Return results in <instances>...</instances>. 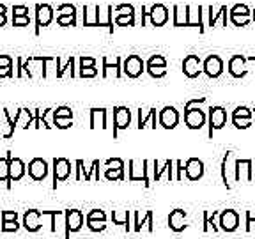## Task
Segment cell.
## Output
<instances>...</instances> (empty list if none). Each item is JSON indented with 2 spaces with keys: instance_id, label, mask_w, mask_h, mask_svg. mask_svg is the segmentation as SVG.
Here are the masks:
<instances>
[{
  "instance_id": "cell-1",
  "label": "cell",
  "mask_w": 255,
  "mask_h": 239,
  "mask_svg": "<svg viewBox=\"0 0 255 239\" xmlns=\"http://www.w3.org/2000/svg\"><path fill=\"white\" fill-rule=\"evenodd\" d=\"M64 227H66L64 239H71V234L84 227V213L80 209H66L64 211Z\"/></svg>"
},
{
  "instance_id": "cell-2",
  "label": "cell",
  "mask_w": 255,
  "mask_h": 239,
  "mask_svg": "<svg viewBox=\"0 0 255 239\" xmlns=\"http://www.w3.org/2000/svg\"><path fill=\"white\" fill-rule=\"evenodd\" d=\"M21 71L30 78H46V57H28L21 64Z\"/></svg>"
},
{
  "instance_id": "cell-3",
  "label": "cell",
  "mask_w": 255,
  "mask_h": 239,
  "mask_svg": "<svg viewBox=\"0 0 255 239\" xmlns=\"http://www.w3.org/2000/svg\"><path fill=\"white\" fill-rule=\"evenodd\" d=\"M149 165H151V161H147V159H143V161H136V159H129V163H128V167H129V175H128V179L129 181H142L143 186L149 188L151 186V179H149Z\"/></svg>"
},
{
  "instance_id": "cell-4",
  "label": "cell",
  "mask_w": 255,
  "mask_h": 239,
  "mask_svg": "<svg viewBox=\"0 0 255 239\" xmlns=\"http://www.w3.org/2000/svg\"><path fill=\"white\" fill-rule=\"evenodd\" d=\"M206 120H207L206 112L200 110L199 107L184 108V124H186L190 129H200V127H204Z\"/></svg>"
},
{
  "instance_id": "cell-5",
  "label": "cell",
  "mask_w": 255,
  "mask_h": 239,
  "mask_svg": "<svg viewBox=\"0 0 255 239\" xmlns=\"http://www.w3.org/2000/svg\"><path fill=\"white\" fill-rule=\"evenodd\" d=\"M143 68H145V62L140 55H128L123 60V73L128 78H138L143 73Z\"/></svg>"
},
{
  "instance_id": "cell-6",
  "label": "cell",
  "mask_w": 255,
  "mask_h": 239,
  "mask_svg": "<svg viewBox=\"0 0 255 239\" xmlns=\"http://www.w3.org/2000/svg\"><path fill=\"white\" fill-rule=\"evenodd\" d=\"M71 175V161L68 158L53 159V190H57V184L69 179Z\"/></svg>"
},
{
  "instance_id": "cell-7",
  "label": "cell",
  "mask_w": 255,
  "mask_h": 239,
  "mask_svg": "<svg viewBox=\"0 0 255 239\" xmlns=\"http://www.w3.org/2000/svg\"><path fill=\"white\" fill-rule=\"evenodd\" d=\"M254 181V161L252 159H236L234 165V183Z\"/></svg>"
},
{
  "instance_id": "cell-8",
  "label": "cell",
  "mask_w": 255,
  "mask_h": 239,
  "mask_svg": "<svg viewBox=\"0 0 255 239\" xmlns=\"http://www.w3.org/2000/svg\"><path fill=\"white\" fill-rule=\"evenodd\" d=\"M207 112H209V116H207V120H209V136L213 138V131L222 129L227 124V110L223 107H211Z\"/></svg>"
},
{
  "instance_id": "cell-9",
  "label": "cell",
  "mask_w": 255,
  "mask_h": 239,
  "mask_svg": "<svg viewBox=\"0 0 255 239\" xmlns=\"http://www.w3.org/2000/svg\"><path fill=\"white\" fill-rule=\"evenodd\" d=\"M220 222L218 229L223 232H234L239 227V213L234 209H225V211H220Z\"/></svg>"
},
{
  "instance_id": "cell-10",
  "label": "cell",
  "mask_w": 255,
  "mask_h": 239,
  "mask_svg": "<svg viewBox=\"0 0 255 239\" xmlns=\"http://www.w3.org/2000/svg\"><path fill=\"white\" fill-rule=\"evenodd\" d=\"M231 12V21L236 25V27H247L250 23V18H252V11L248 5L245 4H236L229 9Z\"/></svg>"
},
{
  "instance_id": "cell-11",
  "label": "cell",
  "mask_w": 255,
  "mask_h": 239,
  "mask_svg": "<svg viewBox=\"0 0 255 239\" xmlns=\"http://www.w3.org/2000/svg\"><path fill=\"white\" fill-rule=\"evenodd\" d=\"M131 124V110L128 107L114 108V136H117L119 129H128Z\"/></svg>"
},
{
  "instance_id": "cell-12",
  "label": "cell",
  "mask_w": 255,
  "mask_h": 239,
  "mask_svg": "<svg viewBox=\"0 0 255 239\" xmlns=\"http://www.w3.org/2000/svg\"><path fill=\"white\" fill-rule=\"evenodd\" d=\"M92 172H94V179L100 181V161L98 159H94L91 165V168L85 167V163L82 161V159H76V175L75 179L80 181V179H85V181H91L92 179Z\"/></svg>"
},
{
  "instance_id": "cell-13",
  "label": "cell",
  "mask_w": 255,
  "mask_h": 239,
  "mask_svg": "<svg viewBox=\"0 0 255 239\" xmlns=\"http://www.w3.org/2000/svg\"><path fill=\"white\" fill-rule=\"evenodd\" d=\"M181 117H179V112H177V108L174 107H165L161 108V112H159V126L165 127V129H174L177 124H179Z\"/></svg>"
},
{
  "instance_id": "cell-14",
  "label": "cell",
  "mask_w": 255,
  "mask_h": 239,
  "mask_svg": "<svg viewBox=\"0 0 255 239\" xmlns=\"http://www.w3.org/2000/svg\"><path fill=\"white\" fill-rule=\"evenodd\" d=\"M234 165H236V158H234V152L229 151L225 152L222 159V168H220V174H222V181L223 184L227 186V190L232 188V179H231V174H234Z\"/></svg>"
},
{
  "instance_id": "cell-15",
  "label": "cell",
  "mask_w": 255,
  "mask_h": 239,
  "mask_svg": "<svg viewBox=\"0 0 255 239\" xmlns=\"http://www.w3.org/2000/svg\"><path fill=\"white\" fill-rule=\"evenodd\" d=\"M133 215V231L140 232L143 225H147V231L152 232L154 231V213L149 209L143 215H140V211H131Z\"/></svg>"
},
{
  "instance_id": "cell-16",
  "label": "cell",
  "mask_w": 255,
  "mask_h": 239,
  "mask_svg": "<svg viewBox=\"0 0 255 239\" xmlns=\"http://www.w3.org/2000/svg\"><path fill=\"white\" fill-rule=\"evenodd\" d=\"M184 175L188 181H199L204 177V161L199 158H190L184 163Z\"/></svg>"
},
{
  "instance_id": "cell-17",
  "label": "cell",
  "mask_w": 255,
  "mask_h": 239,
  "mask_svg": "<svg viewBox=\"0 0 255 239\" xmlns=\"http://www.w3.org/2000/svg\"><path fill=\"white\" fill-rule=\"evenodd\" d=\"M202 73H206L209 78H218L223 73V60L218 55H209L202 62Z\"/></svg>"
},
{
  "instance_id": "cell-18",
  "label": "cell",
  "mask_w": 255,
  "mask_h": 239,
  "mask_svg": "<svg viewBox=\"0 0 255 239\" xmlns=\"http://www.w3.org/2000/svg\"><path fill=\"white\" fill-rule=\"evenodd\" d=\"M188 227V220H186V211L184 209H174V211L168 215V229L175 234L183 232Z\"/></svg>"
},
{
  "instance_id": "cell-19",
  "label": "cell",
  "mask_w": 255,
  "mask_h": 239,
  "mask_svg": "<svg viewBox=\"0 0 255 239\" xmlns=\"http://www.w3.org/2000/svg\"><path fill=\"white\" fill-rule=\"evenodd\" d=\"M183 73L188 78H197L202 73V60L199 55H186L183 60Z\"/></svg>"
},
{
  "instance_id": "cell-20",
  "label": "cell",
  "mask_w": 255,
  "mask_h": 239,
  "mask_svg": "<svg viewBox=\"0 0 255 239\" xmlns=\"http://www.w3.org/2000/svg\"><path fill=\"white\" fill-rule=\"evenodd\" d=\"M28 175H30L32 181H43L46 179L48 175V163L43 158H34L28 163Z\"/></svg>"
},
{
  "instance_id": "cell-21",
  "label": "cell",
  "mask_w": 255,
  "mask_h": 239,
  "mask_svg": "<svg viewBox=\"0 0 255 239\" xmlns=\"http://www.w3.org/2000/svg\"><path fill=\"white\" fill-rule=\"evenodd\" d=\"M53 20V9L48 4H37L36 5V34H39L41 27H46Z\"/></svg>"
},
{
  "instance_id": "cell-22",
  "label": "cell",
  "mask_w": 255,
  "mask_h": 239,
  "mask_svg": "<svg viewBox=\"0 0 255 239\" xmlns=\"http://www.w3.org/2000/svg\"><path fill=\"white\" fill-rule=\"evenodd\" d=\"M147 16H149V20H151L152 27H163L168 21V9L165 7L163 4H154V5H151Z\"/></svg>"
},
{
  "instance_id": "cell-23",
  "label": "cell",
  "mask_w": 255,
  "mask_h": 239,
  "mask_svg": "<svg viewBox=\"0 0 255 239\" xmlns=\"http://www.w3.org/2000/svg\"><path fill=\"white\" fill-rule=\"evenodd\" d=\"M229 73L234 78H245L248 75L247 59L243 55H232L231 60H229Z\"/></svg>"
},
{
  "instance_id": "cell-24",
  "label": "cell",
  "mask_w": 255,
  "mask_h": 239,
  "mask_svg": "<svg viewBox=\"0 0 255 239\" xmlns=\"http://www.w3.org/2000/svg\"><path fill=\"white\" fill-rule=\"evenodd\" d=\"M43 213L37 211V209H28L23 215V227L27 232H37L41 229V218H43Z\"/></svg>"
},
{
  "instance_id": "cell-25",
  "label": "cell",
  "mask_w": 255,
  "mask_h": 239,
  "mask_svg": "<svg viewBox=\"0 0 255 239\" xmlns=\"http://www.w3.org/2000/svg\"><path fill=\"white\" fill-rule=\"evenodd\" d=\"M123 68H121V57H116L110 60L108 57H103V76L105 78H121Z\"/></svg>"
},
{
  "instance_id": "cell-26",
  "label": "cell",
  "mask_w": 255,
  "mask_h": 239,
  "mask_svg": "<svg viewBox=\"0 0 255 239\" xmlns=\"http://www.w3.org/2000/svg\"><path fill=\"white\" fill-rule=\"evenodd\" d=\"M25 172H27V167H25L23 161H21L20 158H14V156H12V158L9 159V186H11V183H14V181L23 179Z\"/></svg>"
},
{
  "instance_id": "cell-27",
  "label": "cell",
  "mask_w": 255,
  "mask_h": 239,
  "mask_svg": "<svg viewBox=\"0 0 255 239\" xmlns=\"http://www.w3.org/2000/svg\"><path fill=\"white\" fill-rule=\"evenodd\" d=\"M186 27H199V32L202 34L206 30V25L202 20V7H193V5H188V25Z\"/></svg>"
},
{
  "instance_id": "cell-28",
  "label": "cell",
  "mask_w": 255,
  "mask_h": 239,
  "mask_svg": "<svg viewBox=\"0 0 255 239\" xmlns=\"http://www.w3.org/2000/svg\"><path fill=\"white\" fill-rule=\"evenodd\" d=\"M108 112L107 108H92L91 110V129H96V127H103L107 129L108 127Z\"/></svg>"
},
{
  "instance_id": "cell-29",
  "label": "cell",
  "mask_w": 255,
  "mask_h": 239,
  "mask_svg": "<svg viewBox=\"0 0 255 239\" xmlns=\"http://www.w3.org/2000/svg\"><path fill=\"white\" fill-rule=\"evenodd\" d=\"M100 5H85L84 7V25L85 27H100Z\"/></svg>"
},
{
  "instance_id": "cell-30",
  "label": "cell",
  "mask_w": 255,
  "mask_h": 239,
  "mask_svg": "<svg viewBox=\"0 0 255 239\" xmlns=\"http://www.w3.org/2000/svg\"><path fill=\"white\" fill-rule=\"evenodd\" d=\"M151 122V127L152 129H156V126H158V122H156V108H149L145 114L142 112V108L138 110V129H143V127H147V124Z\"/></svg>"
},
{
  "instance_id": "cell-31",
  "label": "cell",
  "mask_w": 255,
  "mask_h": 239,
  "mask_svg": "<svg viewBox=\"0 0 255 239\" xmlns=\"http://www.w3.org/2000/svg\"><path fill=\"white\" fill-rule=\"evenodd\" d=\"M14 122H16V126L23 127V129H28V126L34 124V112L27 110V108H20V110L16 112Z\"/></svg>"
},
{
  "instance_id": "cell-32",
  "label": "cell",
  "mask_w": 255,
  "mask_h": 239,
  "mask_svg": "<svg viewBox=\"0 0 255 239\" xmlns=\"http://www.w3.org/2000/svg\"><path fill=\"white\" fill-rule=\"evenodd\" d=\"M129 218H131V211H124V209H121V211H112V222H114V225H123V227H126L128 232L131 231V227H129Z\"/></svg>"
},
{
  "instance_id": "cell-33",
  "label": "cell",
  "mask_w": 255,
  "mask_h": 239,
  "mask_svg": "<svg viewBox=\"0 0 255 239\" xmlns=\"http://www.w3.org/2000/svg\"><path fill=\"white\" fill-rule=\"evenodd\" d=\"M188 25V5H174V27Z\"/></svg>"
},
{
  "instance_id": "cell-34",
  "label": "cell",
  "mask_w": 255,
  "mask_h": 239,
  "mask_svg": "<svg viewBox=\"0 0 255 239\" xmlns=\"http://www.w3.org/2000/svg\"><path fill=\"white\" fill-rule=\"evenodd\" d=\"M12 158V152L7 151V156L0 158V183H5L9 186V159Z\"/></svg>"
},
{
  "instance_id": "cell-35",
  "label": "cell",
  "mask_w": 255,
  "mask_h": 239,
  "mask_svg": "<svg viewBox=\"0 0 255 239\" xmlns=\"http://www.w3.org/2000/svg\"><path fill=\"white\" fill-rule=\"evenodd\" d=\"M105 177H107L108 181H124V168L107 167V170H105Z\"/></svg>"
},
{
  "instance_id": "cell-36",
  "label": "cell",
  "mask_w": 255,
  "mask_h": 239,
  "mask_svg": "<svg viewBox=\"0 0 255 239\" xmlns=\"http://www.w3.org/2000/svg\"><path fill=\"white\" fill-rule=\"evenodd\" d=\"M170 163H172V159H167V161L159 167L158 159H156V161H152V167H154V168H152V172H154V174H152V179H154V181L161 179V175H163V172H167V168H168V165H170Z\"/></svg>"
},
{
  "instance_id": "cell-37",
  "label": "cell",
  "mask_w": 255,
  "mask_h": 239,
  "mask_svg": "<svg viewBox=\"0 0 255 239\" xmlns=\"http://www.w3.org/2000/svg\"><path fill=\"white\" fill-rule=\"evenodd\" d=\"M252 116H254V112L248 107H238L232 112V119H252Z\"/></svg>"
},
{
  "instance_id": "cell-38",
  "label": "cell",
  "mask_w": 255,
  "mask_h": 239,
  "mask_svg": "<svg viewBox=\"0 0 255 239\" xmlns=\"http://www.w3.org/2000/svg\"><path fill=\"white\" fill-rule=\"evenodd\" d=\"M4 117H5V120H7V133L4 135V138H11L12 135H14V129H16V122H14V117L11 116V112L5 108L4 110Z\"/></svg>"
},
{
  "instance_id": "cell-39",
  "label": "cell",
  "mask_w": 255,
  "mask_h": 239,
  "mask_svg": "<svg viewBox=\"0 0 255 239\" xmlns=\"http://www.w3.org/2000/svg\"><path fill=\"white\" fill-rule=\"evenodd\" d=\"M85 222L91 232H103L107 229V222H101V220H85Z\"/></svg>"
},
{
  "instance_id": "cell-40",
  "label": "cell",
  "mask_w": 255,
  "mask_h": 239,
  "mask_svg": "<svg viewBox=\"0 0 255 239\" xmlns=\"http://www.w3.org/2000/svg\"><path fill=\"white\" fill-rule=\"evenodd\" d=\"M114 12H116V16H135V7L129 4H121L114 9Z\"/></svg>"
},
{
  "instance_id": "cell-41",
  "label": "cell",
  "mask_w": 255,
  "mask_h": 239,
  "mask_svg": "<svg viewBox=\"0 0 255 239\" xmlns=\"http://www.w3.org/2000/svg\"><path fill=\"white\" fill-rule=\"evenodd\" d=\"M73 69H75V57L71 55L68 59V64H66L64 68H59V71H57V78H62V76L66 75V71L71 73V78H73V76H75V71H73Z\"/></svg>"
},
{
  "instance_id": "cell-42",
  "label": "cell",
  "mask_w": 255,
  "mask_h": 239,
  "mask_svg": "<svg viewBox=\"0 0 255 239\" xmlns=\"http://www.w3.org/2000/svg\"><path fill=\"white\" fill-rule=\"evenodd\" d=\"M114 23L117 27H133L135 25V16H116Z\"/></svg>"
},
{
  "instance_id": "cell-43",
  "label": "cell",
  "mask_w": 255,
  "mask_h": 239,
  "mask_svg": "<svg viewBox=\"0 0 255 239\" xmlns=\"http://www.w3.org/2000/svg\"><path fill=\"white\" fill-rule=\"evenodd\" d=\"M53 124L59 129H68L73 126V117H53Z\"/></svg>"
},
{
  "instance_id": "cell-44",
  "label": "cell",
  "mask_w": 255,
  "mask_h": 239,
  "mask_svg": "<svg viewBox=\"0 0 255 239\" xmlns=\"http://www.w3.org/2000/svg\"><path fill=\"white\" fill-rule=\"evenodd\" d=\"M57 23L60 27H75L76 16H57Z\"/></svg>"
},
{
  "instance_id": "cell-45",
  "label": "cell",
  "mask_w": 255,
  "mask_h": 239,
  "mask_svg": "<svg viewBox=\"0 0 255 239\" xmlns=\"http://www.w3.org/2000/svg\"><path fill=\"white\" fill-rule=\"evenodd\" d=\"M147 73L152 78H163L167 75V68H159V66H147Z\"/></svg>"
},
{
  "instance_id": "cell-46",
  "label": "cell",
  "mask_w": 255,
  "mask_h": 239,
  "mask_svg": "<svg viewBox=\"0 0 255 239\" xmlns=\"http://www.w3.org/2000/svg\"><path fill=\"white\" fill-rule=\"evenodd\" d=\"M145 66H159V68H167V59L163 55H152L151 59L147 60Z\"/></svg>"
},
{
  "instance_id": "cell-47",
  "label": "cell",
  "mask_w": 255,
  "mask_h": 239,
  "mask_svg": "<svg viewBox=\"0 0 255 239\" xmlns=\"http://www.w3.org/2000/svg\"><path fill=\"white\" fill-rule=\"evenodd\" d=\"M85 220H101V222H107V213L101 211V209H92L87 213Z\"/></svg>"
},
{
  "instance_id": "cell-48",
  "label": "cell",
  "mask_w": 255,
  "mask_h": 239,
  "mask_svg": "<svg viewBox=\"0 0 255 239\" xmlns=\"http://www.w3.org/2000/svg\"><path fill=\"white\" fill-rule=\"evenodd\" d=\"M57 12L59 16H76V7L73 4H62Z\"/></svg>"
},
{
  "instance_id": "cell-49",
  "label": "cell",
  "mask_w": 255,
  "mask_h": 239,
  "mask_svg": "<svg viewBox=\"0 0 255 239\" xmlns=\"http://www.w3.org/2000/svg\"><path fill=\"white\" fill-rule=\"evenodd\" d=\"M30 25L28 16H12V27H27Z\"/></svg>"
},
{
  "instance_id": "cell-50",
  "label": "cell",
  "mask_w": 255,
  "mask_h": 239,
  "mask_svg": "<svg viewBox=\"0 0 255 239\" xmlns=\"http://www.w3.org/2000/svg\"><path fill=\"white\" fill-rule=\"evenodd\" d=\"M255 225V211H247V220H245V231L252 232Z\"/></svg>"
},
{
  "instance_id": "cell-51",
  "label": "cell",
  "mask_w": 255,
  "mask_h": 239,
  "mask_svg": "<svg viewBox=\"0 0 255 239\" xmlns=\"http://www.w3.org/2000/svg\"><path fill=\"white\" fill-rule=\"evenodd\" d=\"M53 117H73V110L69 107H59L53 110Z\"/></svg>"
},
{
  "instance_id": "cell-52",
  "label": "cell",
  "mask_w": 255,
  "mask_h": 239,
  "mask_svg": "<svg viewBox=\"0 0 255 239\" xmlns=\"http://www.w3.org/2000/svg\"><path fill=\"white\" fill-rule=\"evenodd\" d=\"M78 75L82 76V78H94V76L98 75V69H96V66L94 68H80Z\"/></svg>"
},
{
  "instance_id": "cell-53",
  "label": "cell",
  "mask_w": 255,
  "mask_h": 239,
  "mask_svg": "<svg viewBox=\"0 0 255 239\" xmlns=\"http://www.w3.org/2000/svg\"><path fill=\"white\" fill-rule=\"evenodd\" d=\"M232 124L238 129H248L252 126V119H232Z\"/></svg>"
},
{
  "instance_id": "cell-54",
  "label": "cell",
  "mask_w": 255,
  "mask_h": 239,
  "mask_svg": "<svg viewBox=\"0 0 255 239\" xmlns=\"http://www.w3.org/2000/svg\"><path fill=\"white\" fill-rule=\"evenodd\" d=\"M2 232H16L18 229H20V225H18V222H2Z\"/></svg>"
},
{
  "instance_id": "cell-55",
  "label": "cell",
  "mask_w": 255,
  "mask_h": 239,
  "mask_svg": "<svg viewBox=\"0 0 255 239\" xmlns=\"http://www.w3.org/2000/svg\"><path fill=\"white\" fill-rule=\"evenodd\" d=\"M96 59L94 57H80V68H94Z\"/></svg>"
},
{
  "instance_id": "cell-56",
  "label": "cell",
  "mask_w": 255,
  "mask_h": 239,
  "mask_svg": "<svg viewBox=\"0 0 255 239\" xmlns=\"http://www.w3.org/2000/svg\"><path fill=\"white\" fill-rule=\"evenodd\" d=\"M107 167H112V168H124V161L121 158H110L107 159Z\"/></svg>"
},
{
  "instance_id": "cell-57",
  "label": "cell",
  "mask_w": 255,
  "mask_h": 239,
  "mask_svg": "<svg viewBox=\"0 0 255 239\" xmlns=\"http://www.w3.org/2000/svg\"><path fill=\"white\" fill-rule=\"evenodd\" d=\"M12 16H28L27 5H12Z\"/></svg>"
},
{
  "instance_id": "cell-58",
  "label": "cell",
  "mask_w": 255,
  "mask_h": 239,
  "mask_svg": "<svg viewBox=\"0 0 255 239\" xmlns=\"http://www.w3.org/2000/svg\"><path fill=\"white\" fill-rule=\"evenodd\" d=\"M2 222H18L16 211H2Z\"/></svg>"
},
{
  "instance_id": "cell-59",
  "label": "cell",
  "mask_w": 255,
  "mask_h": 239,
  "mask_svg": "<svg viewBox=\"0 0 255 239\" xmlns=\"http://www.w3.org/2000/svg\"><path fill=\"white\" fill-rule=\"evenodd\" d=\"M175 167H177V175H175L174 179L175 181H183V174H184V163L183 161H179V159H177V161H175Z\"/></svg>"
},
{
  "instance_id": "cell-60",
  "label": "cell",
  "mask_w": 255,
  "mask_h": 239,
  "mask_svg": "<svg viewBox=\"0 0 255 239\" xmlns=\"http://www.w3.org/2000/svg\"><path fill=\"white\" fill-rule=\"evenodd\" d=\"M7 9H5V5L0 4V27H4L5 21H7Z\"/></svg>"
},
{
  "instance_id": "cell-61",
  "label": "cell",
  "mask_w": 255,
  "mask_h": 239,
  "mask_svg": "<svg viewBox=\"0 0 255 239\" xmlns=\"http://www.w3.org/2000/svg\"><path fill=\"white\" fill-rule=\"evenodd\" d=\"M0 66H5V68H12V59L9 55H0Z\"/></svg>"
},
{
  "instance_id": "cell-62",
  "label": "cell",
  "mask_w": 255,
  "mask_h": 239,
  "mask_svg": "<svg viewBox=\"0 0 255 239\" xmlns=\"http://www.w3.org/2000/svg\"><path fill=\"white\" fill-rule=\"evenodd\" d=\"M5 76H12V68L0 66V78H5Z\"/></svg>"
},
{
  "instance_id": "cell-63",
  "label": "cell",
  "mask_w": 255,
  "mask_h": 239,
  "mask_svg": "<svg viewBox=\"0 0 255 239\" xmlns=\"http://www.w3.org/2000/svg\"><path fill=\"white\" fill-rule=\"evenodd\" d=\"M247 62H255V55H250V57H247Z\"/></svg>"
},
{
  "instance_id": "cell-64",
  "label": "cell",
  "mask_w": 255,
  "mask_h": 239,
  "mask_svg": "<svg viewBox=\"0 0 255 239\" xmlns=\"http://www.w3.org/2000/svg\"><path fill=\"white\" fill-rule=\"evenodd\" d=\"M252 20H254V23H255V9H254V12H252Z\"/></svg>"
}]
</instances>
